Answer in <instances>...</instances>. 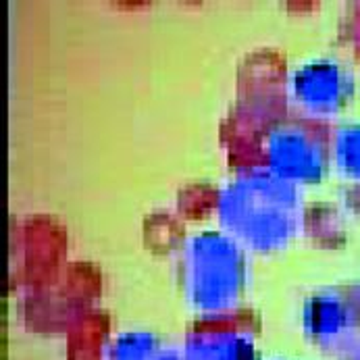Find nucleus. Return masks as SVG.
Returning <instances> with one entry per match:
<instances>
[{"label":"nucleus","instance_id":"nucleus-1","mask_svg":"<svg viewBox=\"0 0 360 360\" xmlns=\"http://www.w3.org/2000/svg\"><path fill=\"white\" fill-rule=\"evenodd\" d=\"M223 223L248 246L275 250L296 225L294 186L271 173L244 175L223 192Z\"/></svg>","mask_w":360,"mask_h":360},{"label":"nucleus","instance_id":"nucleus-2","mask_svg":"<svg viewBox=\"0 0 360 360\" xmlns=\"http://www.w3.org/2000/svg\"><path fill=\"white\" fill-rule=\"evenodd\" d=\"M188 294L202 312L229 310L244 290V255L221 233H202L192 240L186 260Z\"/></svg>","mask_w":360,"mask_h":360},{"label":"nucleus","instance_id":"nucleus-3","mask_svg":"<svg viewBox=\"0 0 360 360\" xmlns=\"http://www.w3.org/2000/svg\"><path fill=\"white\" fill-rule=\"evenodd\" d=\"M271 171L290 181H316L325 173L327 160L321 140L302 125L277 127L269 140Z\"/></svg>","mask_w":360,"mask_h":360},{"label":"nucleus","instance_id":"nucleus-4","mask_svg":"<svg viewBox=\"0 0 360 360\" xmlns=\"http://www.w3.org/2000/svg\"><path fill=\"white\" fill-rule=\"evenodd\" d=\"M292 92L309 112L331 115L352 96V77L335 60H310L294 73Z\"/></svg>","mask_w":360,"mask_h":360},{"label":"nucleus","instance_id":"nucleus-5","mask_svg":"<svg viewBox=\"0 0 360 360\" xmlns=\"http://www.w3.org/2000/svg\"><path fill=\"white\" fill-rule=\"evenodd\" d=\"M307 331L319 342H331L342 338L352 323V309L346 298L338 294H316L304 310Z\"/></svg>","mask_w":360,"mask_h":360},{"label":"nucleus","instance_id":"nucleus-6","mask_svg":"<svg viewBox=\"0 0 360 360\" xmlns=\"http://www.w3.org/2000/svg\"><path fill=\"white\" fill-rule=\"evenodd\" d=\"M255 344L231 329H210L190 340L184 360H255Z\"/></svg>","mask_w":360,"mask_h":360},{"label":"nucleus","instance_id":"nucleus-7","mask_svg":"<svg viewBox=\"0 0 360 360\" xmlns=\"http://www.w3.org/2000/svg\"><path fill=\"white\" fill-rule=\"evenodd\" d=\"M110 360H179L177 352L167 348L150 333H127L115 342Z\"/></svg>","mask_w":360,"mask_h":360},{"label":"nucleus","instance_id":"nucleus-8","mask_svg":"<svg viewBox=\"0 0 360 360\" xmlns=\"http://www.w3.org/2000/svg\"><path fill=\"white\" fill-rule=\"evenodd\" d=\"M335 160L348 177H360V125H348L338 131Z\"/></svg>","mask_w":360,"mask_h":360}]
</instances>
